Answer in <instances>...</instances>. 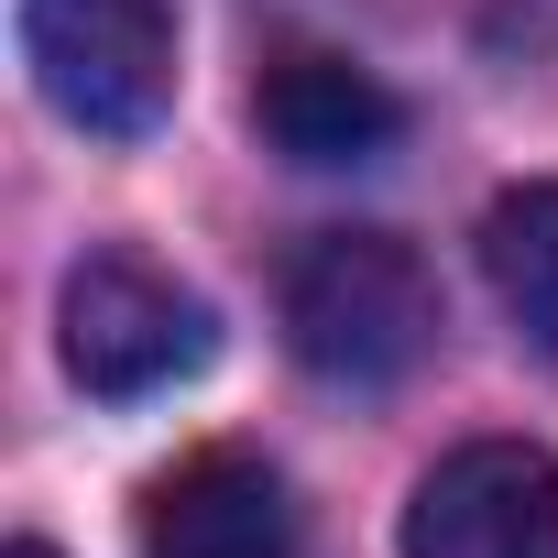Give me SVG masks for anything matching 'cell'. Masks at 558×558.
<instances>
[{"instance_id":"3957f363","label":"cell","mask_w":558,"mask_h":558,"mask_svg":"<svg viewBox=\"0 0 558 558\" xmlns=\"http://www.w3.org/2000/svg\"><path fill=\"white\" fill-rule=\"evenodd\" d=\"M23 56H34V88L99 143H143L175 110L165 0H23Z\"/></svg>"},{"instance_id":"8992f818","label":"cell","mask_w":558,"mask_h":558,"mask_svg":"<svg viewBox=\"0 0 558 558\" xmlns=\"http://www.w3.org/2000/svg\"><path fill=\"white\" fill-rule=\"evenodd\" d=\"M252 121H263V143L286 165H373L405 132L395 88L373 66L329 56V45H274L263 77H252Z\"/></svg>"},{"instance_id":"6da1fadb","label":"cell","mask_w":558,"mask_h":558,"mask_svg":"<svg viewBox=\"0 0 558 558\" xmlns=\"http://www.w3.org/2000/svg\"><path fill=\"white\" fill-rule=\"evenodd\" d=\"M286 340L318 384L384 395L438 351V274L395 230H318L286 263Z\"/></svg>"},{"instance_id":"7a4b0ae2","label":"cell","mask_w":558,"mask_h":558,"mask_svg":"<svg viewBox=\"0 0 558 558\" xmlns=\"http://www.w3.org/2000/svg\"><path fill=\"white\" fill-rule=\"evenodd\" d=\"M56 351H66V373H77L99 405H143V395L208 373L219 329H208V307L175 286L154 252L99 241V252L66 274V296H56Z\"/></svg>"},{"instance_id":"5b68a950","label":"cell","mask_w":558,"mask_h":558,"mask_svg":"<svg viewBox=\"0 0 558 558\" xmlns=\"http://www.w3.org/2000/svg\"><path fill=\"white\" fill-rule=\"evenodd\" d=\"M143 558H318L296 493L241 449H197L143 493Z\"/></svg>"},{"instance_id":"ba28073f","label":"cell","mask_w":558,"mask_h":558,"mask_svg":"<svg viewBox=\"0 0 558 558\" xmlns=\"http://www.w3.org/2000/svg\"><path fill=\"white\" fill-rule=\"evenodd\" d=\"M12 558H56V547H45V536H23V547H12Z\"/></svg>"},{"instance_id":"277c9868","label":"cell","mask_w":558,"mask_h":558,"mask_svg":"<svg viewBox=\"0 0 558 558\" xmlns=\"http://www.w3.org/2000/svg\"><path fill=\"white\" fill-rule=\"evenodd\" d=\"M405 558H558V460L525 438L449 449L405 504Z\"/></svg>"},{"instance_id":"52a82bcc","label":"cell","mask_w":558,"mask_h":558,"mask_svg":"<svg viewBox=\"0 0 558 558\" xmlns=\"http://www.w3.org/2000/svg\"><path fill=\"white\" fill-rule=\"evenodd\" d=\"M482 274H493L504 318L558 362V186H514L482 219Z\"/></svg>"}]
</instances>
